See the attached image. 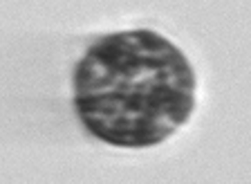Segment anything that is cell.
Listing matches in <instances>:
<instances>
[{"label":"cell","mask_w":251,"mask_h":184,"mask_svg":"<svg viewBox=\"0 0 251 184\" xmlns=\"http://www.w3.org/2000/svg\"><path fill=\"white\" fill-rule=\"evenodd\" d=\"M195 72L184 52L152 29L92 43L74 70V110L92 137L148 148L177 132L195 110Z\"/></svg>","instance_id":"cell-1"}]
</instances>
